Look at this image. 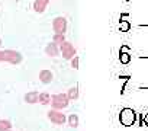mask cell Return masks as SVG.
<instances>
[{
  "label": "cell",
  "mask_w": 148,
  "mask_h": 131,
  "mask_svg": "<svg viewBox=\"0 0 148 131\" xmlns=\"http://www.w3.org/2000/svg\"><path fill=\"white\" fill-rule=\"evenodd\" d=\"M135 118H136V114L132 108H123L119 114V121L125 127H131L132 124H135Z\"/></svg>",
  "instance_id": "cell-1"
},
{
  "label": "cell",
  "mask_w": 148,
  "mask_h": 131,
  "mask_svg": "<svg viewBox=\"0 0 148 131\" xmlns=\"http://www.w3.org/2000/svg\"><path fill=\"white\" fill-rule=\"evenodd\" d=\"M68 96L67 95H55L51 98V103L55 109H62V108H67L68 106Z\"/></svg>",
  "instance_id": "cell-2"
},
{
  "label": "cell",
  "mask_w": 148,
  "mask_h": 131,
  "mask_svg": "<svg viewBox=\"0 0 148 131\" xmlns=\"http://www.w3.org/2000/svg\"><path fill=\"white\" fill-rule=\"evenodd\" d=\"M48 118L51 119V122H54V124H57V125H62L64 122H65V117H64V114H61L60 111H49L48 112Z\"/></svg>",
  "instance_id": "cell-3"
},
{
  "label": "cell",
  "mask_w": 148,
  "mask_h": 131,
  "mask_svg": "<svg viewBox=\"0 0 148 131\" xmlns=\"http://www.w3.org/2000/svg\"><path fill=\"white\" fill-rule=\"evenodd\" d=\"M61 51H62V57L64 58H73L74 55H76V50H74V47L71 45V44H68V42H62L61 44Z\"/></svg>",
  "instance_id": "cell-4"
},
{
  "label": "cell",
  "mask_w": 148,
  "mask_h": 131,
  "mask_svg": "<svg viewBox=\"0 0 148 131\" xmlns=\"http://www.w3.org/2000/svg\"><path fill=\"white\" fill-rule=\"evenodd\" d=\"M65 28H67V22L64 18H57L54 21V31L57 34H64L65 32Z\"/></svg>",
  "instance_id": "cell-5"
},
{
  "label": "cell",
  "mask_w": 148,
  "mask_h": 131,
  "mask_svg": "<svg viewBox=\"0 0 148 131\" xmlns=\"http://www.w3.org/2000/svg\"><path fill=\"white\" fill-rule=\"evenodd\" d=\"M39 79H41L42 83H51V80H52V73L48 72V70H42V72L39 73Z\"/></svg>",
  "instance_id": "cell-6"
},
{
  "label": "cell",
  "mask_w": 148,
  "mask_h": 131,
  "mask_svg": "<svg viewBox=\"0 0 148 131\" xmlns=\"http://www.w3.org/2000/svg\"><path fill=\"white\" fill-rule=\"evenodd\" d=\"M38 98H39V93L38 92H31V93H26L25 95V101L28 103H36L38 102Z\"/></svg>",
  "instance_id": "cell-7"
},
{
  "label": "cell",
  "mask_w": 148,
  "mask_h": 131,
  "mask_svg": "<svg viewBox=\"0 0 148 131\" xmlns=\"http://www.w3.org/2000/svg\"><path fill=\"white\" fill-rule=\"evenodd\" d=\"M47 54L48 55H51V57H55V55H58V48H57V44H49L48 47H47Z\"/></svg>",
  "instance_id": "cell-8"
},
{
  "label": "cell",
  "mask_w": 148,
  "mask_h": 131,
  "mask_svg": "<svg viewBox=\"0 0 148 131\" xmlns=\"http://www.w3.org/2000/svg\"><path fill=\"white\" fill-rule=\"evenodd\" d=\"M38 102H41L42 105H47V103H51V96L48 93H39V98H38Z\"/></svg>",
  "instance_id": "cell-9"
},
{
  "label": "cell",
  "mask_w": 148,
  "mask_h": 131,
  "mask_svg": "<svg viewBox=\"0 0 148 131\" xmlns=\"http://www.w3.org/2000/svg\"><path fill=\"white\" fill-rule=\"evenodd\" d=\"M68 124H70V127H79V117L76 115V114H73V115H70L68 117Z\"/></svg>",
  "instance_id": "cell-10"
},
{
  "label": "cell",
  "mask_w": 148,
  "mask_h": 131,
  "mask_svg": "<svg viewBox=\"0 0 148 131\" xmlns=\"http://www.w3.org/2000/svg\"><path fill=\"white\" fill-rule=\"evenodd\" d=\"M45 6H47V0H38V2L35 3V10L36 12H44Z\"/></svg>",
  "instance_id": "cell-11"
},
{
  "label": "cell",
  "mask_w": 148,
  "mask_h": 131,
  "mask_svg": "<svg viewBox=\"0 0 148 131\" xmlns=\"http://www.w3.org/2000/svg\"><path fill=\"white\" fill-rule=\"evenodd\" d=\"M119 60H121L122 64H128V63L131 61V55H129V52H119Z\"/></svg>",
  "instance_id": "cell-12"
},
{
  "label": "cell",
  "mask_w": 148,
  "mask_h": 131,
  "mask_svg": "<svg viewBox=\"0 0 148 131\" xmlns=\"http://www.w3.org/2000/svg\"><path fill=\"white\" fill-rule=\"evenodd\" d=\"M67 96H68V99H77V98H79V89H77V88H71V89L68 90Z\"/></svg>",
  "instance_id": "cell-13"
},
{
  "label": "cell",
  "mask_w": 148,
  "mask_h": 131,
  "mask_svg": "<svg viewBox=\"0 0 148 131\" xmlns=\"http://www.w3.org/2000/svg\"><path fill=\"white\" fill-rule=\"evenodd\" d=\"M119 28H121V31H122V32H128V31L131 29V23H129L128 21H122V22H121V25H119Z\"/></svg>",
  "instance_id": "cell-14"
},
{
  "label": "cell",
  "mask_w": 148,
  "mask_h": 131,
  "mask_svg": "<svg viewBox=\"0 0 148 131\" xmlns=\"http://www.w3.org/2000/svg\"><path fill=\"white\" fill-rule=\"evenodd\" d=\"M10 122L9 121H0V131H3V130H10Z\"/></svg>",
  "instance_id": "cell-15"
},
{
  "label": "cell",
  "mask_w": 148,
  "mask_h": 131,
  "mask_svg": "<svg viewBox=\"0 0 148 131\" xmlns=\"http://www.w3.org/2000/svg\"><path fill=\"white\" fill-rule=\"evenodd\" d=\"M64 42V35L62 34H57L54 37V44H62Z\"/></svg>",
  "instance_id": "cell-16"
},
{
  "label": "cell",
  "mask_w": 148,
  "mask_h": 131,
  "mask_svg": "<svg viewBox=\"0 0 148 131\" xmlns=\"http://www.w3.org/2000/svg\"><path fill=\"white\" fill-rule=\"evenodd\" d=\"M71 66H73L74 69H79V58H77V57H74V58H73V61H71Z\"/></svg>",
  "instance_id": "cell-17"
},
{
  "label": "cell",
  "mask_w": 148,
  "mask_h": 131,
  "mask_svg": "<svg viewBox=\"0 0 148 131\" xmlns=\"http://www.w3.org/2000/svg\"><path fill=\"white\" fill-rule=\"evenodd\" d=\"M119 52H129V47H128V45H122Z\"/></svg>",
  "instance_id": "cell-18"
},
{
  "label": "cell",
  "mask_w": 148,
  "mask_h": 131,
  "mask_svg": "<svg viewBox=\"0 0 148 131\" xmlns=\"http://www.w3.org/2000/svg\"><path fill=\"white\" fill-rule=\"evenodd\" d=\"M142 119H144V124H145V125H148V114H147V115H144V118H142Z\"/></svg>",
  "instance_id": "cell-19"
}]
</instances>
